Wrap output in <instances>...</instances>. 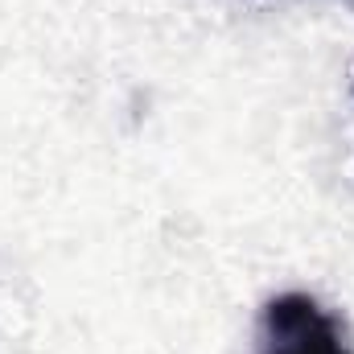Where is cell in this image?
<instances>
[{"instance_id": "obj_1", "label": "cell", "mask_w": 354, "mask_h": 354, "mask_svg": "<svg viewBox=\"0 0 354 354\" xmlns=\"http://www.w3.org/2000/svg\"><path fill=\"white\" fill-rule=\"evenodd\" d=\"M264 354H354L342 326L305 292H284L264 305Z\"/></svg>"}]
</instances>
